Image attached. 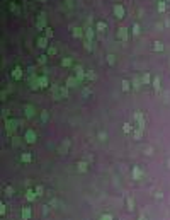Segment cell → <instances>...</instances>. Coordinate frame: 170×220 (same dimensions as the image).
Segmentation results:
<instances>
[{
    "label": "cell",
    "instance_id": "6da1fadb",
    "mask_svg": "<svg viewBox=\"0 0 170 220\" xmlns=\"http://www.w3.org/2000/svg\"><path fill=\"white\" fill-rule=\"evenodd\" d=\"M143 176H145L143 169H141V167H138V166H135V167H133V179H135V181H140Z\"/></svg>",
    "mask_w": 170,
    "mask_h": 220
},
{
    "label": "cell",
    "instance_id": "7a4b0ae2",
    "mask_svg": "<svg viewBox=\"0 0 170 220\" xmlns=\"http://www.w3.org/2000/svg\"><path fill=\"white\" fill-rule=\"evenodd\" d=\"M31 215H32L31 207H24V208L20 210V217H22V220H29L31 219Z\"/></svg>",
    "mask_w": 170,
    "mask_h": 220
},
{
    "label": "cell",
    "instance_id": "3957f363",
    "mask_svg": "<svg viewBox=\"0 0 170 220\" xmlns=\"http://www.w3.org/2000/svg\"><path fill=\"white\" fill-rule=\"evenodd\" d=\"M36 198H37V193L34 190H26V200L27 202H34Z\"/></svg>",
    "mask_w": 170,
    "mask_h": 220
},
{
    "label": "cell",
    "instance_id": "277c9868",
    "mask_svg": "<svg viewBox=\"0 0 170 220\" xmlns=\"http://www.w3.org/2000/svg\"><path fill=\"white\" fill-rule=\"evenodd\" d=\"M34 140H36V133H34L32 130H29V131L26 133V142H27V143H34Z\"/></svg>",
    "mask_w": 170,
    "mask_h": 220
},
{
    "label": "cell",
    "instance_id": "5b68a950",
    "mask_svg": "<svg viewBox=\"0 0 170 220\" xmlns=\"http://www.w3.org/2000/svg\"><path fill=\"white\" fill-rule=\"evenodd\" d=\"M5 128H7L9 133H14V130H15V121H10V120H9V121L5 123Z\"/></svg>",
    "mask_w": 170,
    "mask_h": 220
},
{
    "label": "cell",
    "instance_id": "8992f818",
    "mask_svg": "<svg viewBox=\"0 0 170 220\" xmlns=\"http://www.w3.org/2000/svg\"><path fill=\"white\" fill-rule=\"evenodd\" d=\"M143 131H145V130H141V128L133 130V137H135V140H140V138H141V135H143Z\"/></svg>",
    "mask_w": 170,
    "mask_h": 220
},
{
    "label": "cell",
    "instance_id": "52a82bcc",
    "mask_svg": "<svg viewBox=\"0 0 170 220\" xmlns=\"http://www.w3.org/2000/svg\"><path fill=\"white\" fill-rule=\"evenodd\" d=\"M126 208H128V212H133V210H135V202H133L131 198H128V202H126Z\"/></svg>",
    "mask_w": 170,
    "mask_h": 220
},
{
    "label": "cell",
    "instance_id": "ba28073f",
    "mask_svg": "<svg viewBox=\"0 0 170 220\" xmlns=\"http://www.w3.org/2000/svg\"><path fill=\"white\" fill-rule=\"evenodd\" d=\"M77 169H78L80 172H87V164H85V162H78V164H77Z\"/></svg>",
    "mask_w": 170,
    "mask_h": 220
},
{
    "label": "cell",
    "instance_id": "9c48e42d",
    "mask_svg": "<svg viewBox=\"0 0 170 220\" xmlns=\"http://www.w3.org/2000/svg\"><path fill=\"white\" fill-rule=\"evenodd\" d=\"M34 191L37 193V196H43V195H44V188H43L41 184H37V186L34 188Z\"/></svg>",
    "mask_w": 170,
    "mask_h": 220
},
{
    "label": "cell",
    "instance_id": "30bf717a",
    "mask_svg": "<svg viewBox=\"0 0 170 220\" xmlns=\"http://www.w3.org/2000/svg\"><path fill=\"white\" fill-rule=\"evenodd\" d=\"M14 193H15V190L12 186H7L5 188V196H14Z\"/></svg>",
    "mask_w": 170,
    "mask_h": 220
},
{
    "label": "cell",
    "instance_id": "8fae6325",
    "mask_svg": "<svg viewBox=\"0 0 170 220\" xmlns=\"http://www.w3.org/2000/svg\"><path fill=\"white\" fill-rule=\"evenodd\" d=\"M20 75H22V72H20V68H15V70L12 72V77H14V79H20Z\"/></svg>",
    "mask_w": 170,
    "mask_h": 220
},
{
    "label": "cell",
    "instance_id": "7c38bea8",
    "mask_svg": "<svg viewBox=\"0 0 170 220\" xmlns=\"http://www.w3.org/2000/svg\"><path fill=\"white\" fill-rule=\"evenodd\" d=\"M153 87H155V91H160V79L158 77L153 79Z\"/></svg>",
    "mask_w": 170,
    "mask_h": 220
},
{
    "label": "cell",
    "instance_id": "4fadbf2b",
    "mask_svg": "<svg viewBox=\"0 0 170 220\" xmlns=\"http://www.w3.org/2000/svg\"><path fill=\"white\" fill-rule=\"evenodd\" d=\"M20 161H22V162H31V154H22Z\"/></svg>",
    "mask_w": 170,
    "mask_h": 220
},
{
    "label": "cell",
    "instance_id": "5bb4252c",
    "mask_svg": "<svg viewBox=\"0 0 170 220\" xmlns=\"http://www.w3.org/2000/svg\"><path fill=\"white\" fill-rule=\"evenodd\" d=\"M133 85H135V89L138 91V89L141 87V82H140V79H135V80H133Z\"/></svg>",
    "mask_w": 170,
    "mask_h": 220
},
{
    "label": "cell",
    "instance_id": "9a60e30c",
    "mask_svg": "<svg viewBox=\"0 0 170 220\" xmlns=\"http://www.w3.org/2000/svg\"><path fill=\"white\" fill-rule=\"evenodd\" d=\"M100 220H114V219H112L111 213H104V215H100Z\"/></svg>",
    "mask_w": 170,
    "mask_h": 220
},
{
    "label": "cell",
    "instance_id": "2e32d148",
    "mask_svg": "<svg viewBox=\"0 0 170 220\" xmlns=\"http://www.w3.org/2000/svg\"><path fill=\"white\" fill-rule=\"evenodd\" d=\"M117 36H121V39H126V29L123 27V29H121V31L117 32Z\"/></svg>",
    "mask_w": 170,
    "mask_h": 220
},
{
    "label": "cell",
    "instance_id": "e0dca14e",
    "mask_svg": "<svg viewBox=\"0 0 170 220\" xmlns=\"http://www.w3.org/2000/svg\"><path fill=\"white\" fill-rule=\"evenodd\" d=\"M153 48H155L157 51H162V50H163V44H162V43H155V46H153Z\"/></svg>",
    "mask_w": 170,
    "mask_h": 220
},
{
    "label": "cell",
    "instance_id": "ac0fdd59",
    "mask_svg": "<svg viewBox=\"0 0 170 220\" xmlns=\"http://www.w3.org/2000/svg\"><path fill=\"white\" fill-rule=\"evenodd\" d=\"M141 80H143V84H150V75H148V73H145Z\"/></svg>",
    "mask_w": 170,
    "mask_h": 220
},
{
    "label": "cell",
    "instance_id": "d6986e66",
    "mask_svg": "<svg viewBox=\"0 0 170 220\" xmlns=\"http://www.w3.org/2000/svg\"><path fill=\"white\" fill-rule=\"evenodd\" d=\"M116 14L117 17H123V7H116Z\"/></svg>",
    "mask_w": 170,
    "mask_h": 220
},
{
    "label": "cell",
    "instance_id": "ffe728a7",
    "mask_svg": "<svg viewBox=\"0 0 170 220\" xmlns=\"http://www.w3.org/2000/svg\"><path fill=\"white\" fill-rule=\"evenodd\" d=\"M123 91H129V82H128V80L123 82Z\"/></svg>",
    "mask_w": 170,
    "mask_h": 220
},
{
    "label": "cell",
    "instance_id": "44dd1931",
    "mask_svg": "<svg viewBox=\"0 0 170 220\" xmlns=\"http://www.w3.org/2000/svg\"><path fill=\"white\" fill-rule=\"evenodd\" d=\"M5 212H7V207L2 203V205H0V215H5Z\"/></svg>",
    "mask_w": 170,
    "mask_h": 220
},
{
    "label": "cell",
    "instance_id": "7402d4cb",
    "mask_svg": "<svg viewBox=\"0 0 170 220\" xmlns=\"http://www.w3.org/2000/svg\"><path fill=\"white\" fill-rule=\"evenodd\" d=\"M123 130H124V131H126V133H129V131H131V126H129V125H128V123H126V125H124V126H123Z\"/></svg>",
    "mask_w": 170,
    "mask_h": 220
},
{
    "label": "cell",
    "instance_id": "603a6c76",
    "mask_svg": "<svg viewBox=\"0 0 170 220\" xmlns=\"http://www.w3.org/2000/svg\"><path fill=\"white\" fill-rule=\"evenodd\" d=\"M32 111H34V109H32L31 106H27V116H32Z\"/></svg>",
    "mask_w": 170,
    "mask_h": 220
},
{
    "label": "cell",
    "instance_id": "cb8c5ba5",
    "mask_svg": "<svg viewBox=\"0 0 170 220\" xmlns=\"http://www.w3.org/2000/svg\"><path fill=\"white\" fill-rule=\"evenodd\" d=\"M158 10H165V3H158Z\"/></svg>",
    "mask_w": 170,
    "mask_h": 220
},
{
    "label": "cell",
    "instance_id": "d4e9b609",
    "mask_svg": "<svg viewBox=\"0 0 170 220\" xmlns=\"http://www.w3.org/2000/svg\"><path fill=\"white\" fill-rule=\"evenodd\" d=\"M138 220H148V219H146V217H145V215H143V213H141V215H140V217H138Z\"/></svg>",
    "mask_w": 170,
    "mask_h": 220
},
{
    "label": "cell",
    "instance_id": "484cf974",
    "mask_svg": "<svg viewBox=\"0 0 170 220\" xmlns=\"http://www.w3.org/2000/svg\"><path fill=\"white\" fill-rule=\"evenodd\" d=\"M169 167H170V161H169Z\"/></svg>",
    "mask_w": 170,
    "mask_h": 220
}]
</instances>
